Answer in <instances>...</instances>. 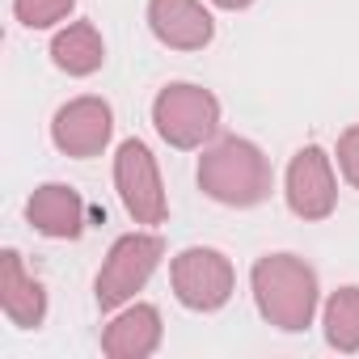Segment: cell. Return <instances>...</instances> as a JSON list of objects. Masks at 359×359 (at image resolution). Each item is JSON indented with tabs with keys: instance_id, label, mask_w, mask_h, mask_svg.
<instances>
[{
	"instance_id": "30bf717a",
	"label": "cell",
	"mask_w": 359,
	"mask_h": 359,
	"mask_svg": "<svg viewBox=\"0 0 359 359\" xmlns=\"http://www.w3.org/2000/svg\"><path fill=\"white\" fill-rule=\"evenodd\" d=\"M161 338H165L161 309L131 300V304L114 309V317L106 321V330H102V355H110V359H148V355L161 351Z\"/></svg>"
},
{
	"instance_id": "3957f363",
	"label": "cell",
	"mask_w": 359,
	"mask_h": 359,
	"mask_svg": "<svg viewBox=\"0 0 359 359\" xmlns=\"http://www.w3.org/2000/svg\"><path fill=\"white\" fill-rule=\"evenodd\" d=\"M152 127L169 148H203L220 131V102L212 89L191 85V81H173L152 97Z\"/></svg>"
},
{
	"instance_id": "6da1fadb",
	"label": "cell",
	"mask_w": 359,
	"mask_h": 359,
	"mask_svg": "<svg viewBox=\"0 0 359 359\" xmlns=\"http://www.w3.org/2000/svg\"><path fill=\"white\" fill-rule=\"evenodd\" d=\"M250 292H254L262 321L283 334L309 330L321 309L317 271L296 254H262L250 271Z\"/></svg>"
},
{
	"instance_id": "ba28073f",
	"label": "cell",
	"mask_w": 359,
	"mask_h": 359,
	"mask_svg": "<svg viewBox=\"0 0 359 359\" xmlns=\"http://www.w3.org/2000/svg\"><path fill=\"white\" fill-rule=\"evenodd\" d=\"M110 135H114V110L106 97H93V93L64 102L51 118V144L76 161L106 152Z\"/></svg>"
},
{
	"instance_id": "2e32d148",
	"label": "cell",
	"mask_w": 359,
	"mask_h": 359,
	"mask_svg": "<svg viewBox=\"0 0 359 359\" xmlns=\"http://www.w3.org/2000/svg\"><path fill=\"white\" fill-rule=\"evenodd\" d=\"M334 156H338V173L359 191V123L338 135V152H334Z\"/></svg>"
},
{
	"instance_id": "e0dca14e",
	"label": "cell",
	"mask_w": 359,
	"mask_h": 359,
	"mask_svg": "<svg viewBox=\"0 0 359 359\" xmlns=\"http://www.w3.org/2000/svg\"><path fill=\"white\" fill-rule=\"evenodd\" d=\"M212 5H216V9H229V13H237V9H250L254 0H212Z\"/></svg>"
},
{
	"instance_id": "5b68a950",
	"label": "cell",
	"mask_w": 359,
	"mask_h": 359,
	"mask_svg": "<svg viewBox=\"0 0 359 359\" xmlns=\"http://www.w3.org/2000/svg\"><path fill=\"white\" fill-rule=\"evenodd\" d=\"M169 287L177 296V304L191 313H216L233 300L237 287V271L233 262L212 250V245H187L169 262Z\"/></svg>"
},
{
	"instance_id": "4fadbf2b",
	"label": "cell",
	"mask_w": 359,
	"mask_h": 359,
	"mask_svg": "<svg viewBox=\"0 0 359 359\" xmlns=\"http://www.w3.org/2000/svg\"><path fill=\"white\" fill-rule=\"evenodd\" d=\"M51 64L68 76H93L106 64V43L93 22H68L51 39Z\"/></svg>"
},
{
	"instance_id": "8992f818",
	"label": "cell",
	"mask_w": 359,
	"mask_h": 359,
	"mask_svg": "<svg viewBox=\"0 0 359 359\" xmlns=\"http://www.w3.org/2000/svg\"><path fill=\"white\" fill-rule=\"evenodd\" d=\"M114 191L135 224H165L169 216V195L161 182L156 156L148 152L144 140H123L114 152Z\"/></svg>"
},
{
	"instance_id": "8fae6325",
	"label": "cell",
	"mask_w": 359,
	"mask_h": 359,
	"mask_svg": "<svg viewBox=\"0 0 359 359\" xmlns=\"http://www.w3.org/2000/svg\"><path fill=\"white\" fill-rule=\"evenodd\" d=\"M26 220L51 241H76L85 233V199L68 182H43L26 199Z\"/></svg>"
},
{
	"instance_id": "5bb4252c",
	"label": "cell",
	"mask_w": 359,
	"mask_h": 359,
	"mask_svg": "<svg viewBox=\"0 0 359 359\" xmlns=\"http://www.w3.org/2000/svg\"><path fill=\"white\" fill-rule=\"evenodd\" d=\"M321 330H325V342L338 355L359 351V287L355 283L330 292V300L321 304Z\"/></svg>"
},
{
	"instance_id": "9c48e42d",
	"label": "cell",
	"mask_w": 359,
	"mask_h": 359,
	"mask_svg": "<svg viewBox=\"0 0 359 359\" xmlns=\"http://www.w3.org/2000/svg\"><path fill=\"white\" fill-rule=\"evenodd\" d=\"M148 30L169 51H203L216 39V22L203 0H148Z\"/></svg>"
},
{
	"instance_id": "52a82bcc",
	"label": "cell",
	"mask_w": 359,
	"mask_h": 359,
	"mask_svg": "<svg viewBox=\"0 0 359 359\" xmlns=\"http://www.w3.org/2000/svg\"><path fill=\"white\" fill-rule=\"evenodd\" d=\"M283 199L292 208V216L317 224L330 220L338 208V177H334V156L321 144H304L283 177Z\"/></svg>"
},
{
	"instance_id": "9a60e30c",
	"label": "cell",
	"mask_w": 359,
	"mask_h": 359,
	"mask_svg": "<svg viewBox=\"0 0 359 359\" xmlns=\"http://www.w3.org/2000/svg\"><path fill=\"white\" fill-rule=\"evenodd\" d=\"M72 9H76V0H13V18L26 30H51V26L68 22Z\"/></svg>"
},
{
	"instance_id": "277c9868",
	"label": "cell",
	"mask_w": 359,
	"mask_h": 359,
	"mask_svg": "<svg viewBox=\"0 0 359 359\" xmlns=\"http://www.w3.org/2000/svg\"><path fill=\"white\" fill-rule=\"evenodd\" d=\"M161 258H165V241L156 233H123L110 245V254H106V262H102V271L93 279L97 309L102 313H114V309L131 304L135 292L156 275Z\"/></svg>"
},
{
	"instance_id": "7a4b0ae2",
	"label": "cell",
	"mask_w": 359,
	"mask_h": 359,
	"mask_svg": "<svg viewBox=\"0 0 359 359\" xmlns=\"http://www.w3.org/2000/svg\"><path fill=\"white\" fill-rule=\"evenodd\" d=\"M199 191L224 208H258L275 191V169L271 156L241 135H224L203 148L199 156Z\"/></svg>"
},
{
	"instance_id": "7c38bea8",
	"label": "cell",
	"mask_w": 359,
	"mask_h": 359,
	"mask_svg": "<svg viewBox=\"0 0 359 359\" xmlns=\"http://www.w3.org/2000/svg\"><path fill=\"white\" fill-rule=\"evenodd\" d=\"M0 309L18 330H39L47 321V287L26 271L18 250L0 254Z\"/></svg>"
}]
</instances>
